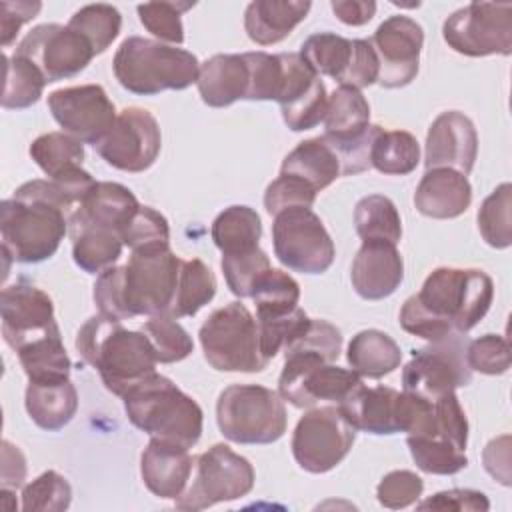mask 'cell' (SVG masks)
<instances>
[{"label":"cell","mask_w":512,"mask_h":512,"mask_svg":"<svg viewBox=\"0 0 512 512\" xmlns=\"http://www.w3.org/2000/svg\"><path fill=\"white\" fill-rule=\"evenodd\" d=\"M222 436L236 444H272L286 432L288 414L278 392L260 384H230L216 402Z\"/></svg>","instance_id":"6"},{"label":"cell","mask_w":512,"mask_h":512,"mask_svg":"<svg viewBox=\"0 0 512 512\" xmlns=\"http://www.w3.org/2000/svg\"><path fill=\"white\" fill-rule=\"evenodd\" d=\"M28 382H54L70 376V356L64 348L60 330L28 342L16 350Z\"/></svg>","instance_id":"34"},{"label":"cell","mask_w":512,"mask_h":512,"mask_svg":"<svg viewBox=\"0 0 512 512\" xmlns=\"http://www.w3.org/2000/svg\"><path fill=\"white\" fill-rule=\"evenodd\" d=\"M252 464L226 444H214L194 458L186 490L174 500L178 510H204L218 502H232L254 488Z\"/></svg>","instance_id":"9"},{"label":"cell","mask_w":512,"mask_h":512,"mask_svg":"<svg viewBox=\"0 0 512 512\" xmlns=\"http://www.w3.org/2000/svg\"><path fill=\"white\" fill-rule=\"evenodd\" d=\"M180 264L182 258L172 252L170 244L132 250L128 262L116 266L124 320L168 312Z\"/></svg>","instance_id":"7"},{"label":"cell","mask_w":512,"mask_h":512,"mask_svg":"<svg viewBox=\"0 0 512 512\" xmlns=\"http://www.w3.org/2000/svg\"><path fill=\"white\" fill-rule=\"evenodd\" d=\"M44 74L28 58L20 54H4V92L2 108L24 110L36 104L46 86Z\"/></svg>","instance_id":"38"},{"label":"cell","mask_w":512,"mask_h":512,"mask_svg":"<svg viewBox=\"0 0 512 512\" xmlns=\"http://www.w3.org/2000/svg\"><path fill=\"white\" fill-rule=\"evenodd\" d=\"M40 8H42V2H36V0L34 2H28V0L0 2V42L4 48H8L14 42L22 24L36 18Z\"/></svg>","instance_id":"59"},{"label":"cell","mask_w":512,"mask_h":512,"mask_svg":"<svg viewBox=\"0 0 512 512\" xmlns=\"http://www.w3.org/2000/svg\"><path fill=\"white\" fill-rule=\"evenodd\" d=\"M112 70L124 90L138 96H156L164 90L192 86L198 80L200 62L184 48L128 36L114 54Z\"/></svg>","instance_id":"4"},{"label":"cell","mask_w":512,"mask_h":512,"mask_svg":"<svg viewBox=\"0 0 512 512\" xmlns=\"http://www.w3.org/2000/svg\"><path fill=\"white\" fill-rule=\"evenodd\" d=\"M214 294H216L214 272L198 258L182 260L176 292L166 314H170L176 320L184 316H194L200 308H204L214 298Z\"/></svg>","instance_id":"35"},{"label":"cell","mask_w":512,"mask_h":512,"mask_svg":"<svg viewBox=\"0 0 512 512\" xmlns=\"http://www.w3.org/2000/svg\"><path fill=\"white\" fill-rule=\"evenodd\" d=\"M28 152L48 178H56L84 162L82 142L66 132H48L38 136L30 144Z\"/></svg>","instance_id":"41"},{"label":"cell","mask_w":512,"mask_h":512,"mask_svg":"<svg viewBox=\"0 0 512 512\" xmlns=\"http://www.w3.org/2000/svg\"><path fill=\"white\" fill-rule=\"evenodd\" d=\"M220 266H222V272H224L230 292L238 298H250L256 280L268 268H272L268 254L260 248H256L252 252H244V254L222 256Z\"/></svg>","instance_id":"50"},{"label":"cell","mask_w":512,"mask_h":512,"mask_svg":"<svg viewBox=\"0 0 512 512\" xmlns=\"http://www.w3.org/2000/svg\"><path fill=\"white\" fill-rule=\"evenodd\" d=\"M72 488L56 470H46L22 488V510L62 512L70 506Z\"/></svg>","instance_id":"47"},{"label":"cell","mask_w":512,"mask_h":512,"mask_svg":"<svg viewBox=\"0 0 512 512\" xmlns=\"http://www.w3.org/2000/svg\"><path fill=\"white\" fill-rule=\"evenodd\" d=\"M418 510H456V512H486L490 502L486 494L470 488H452L444 492H436L434 496L422 500Z\"/></svg>","instance_id":"58"},{"label":"cell","mask_w":512,"mask_h":512,"mask_svg":"<svg viewBox=\"0 0 512 512\" xmlns=\"http://www.w3.org/2000/svg\"><path fill=\"white\" fill-rule=\"evenodd\" d=\"M356 234L364 240H388L398 244L402 238V220L396 204L382 194H368L354 208Z\"/></svg>","instance_id":"37"},{"label":"cell","mask_w":512,"mask_h":512,"mask_svg":"<svg viewBox=\"0 0 512 512\" xmlns=\"http://www.w3.org/2000/svg\"><path fill=\"white\" fill-rule=\"evenodd\" d=\"M346 360L358 376L378 380L400 366L402 350L386 332L370 328L352 336Z\"/></svg>","instance_id":"30"},{"label":"cell","mask_w":512,"mask_h":512,"mask_svg":"<svg viewBox=\"0 0 512 512\" xmlns=\"http://www.w3.org/2000/svg\"><path fill=\"white\" fill-rule=\"evenodd\" d=\"M406 444L412 460L426 474L448 476L468 466L464 450H458L456 446L438 436H408Z\"/></svg>","instance_id":"45"},{"label":"cell","mask_w":512,"mask_h":512,"mask_svg":"<svg viewBox=\"0 0 512 512\" xmlns=\"http://www.w3.org/2000/svg\"><path fill=\"white\" fill-rule=\"evenodd\" d=\"M328 108V92L324 82L318 78L308 92L298 96L296 100L280 106L282 120L292 132H304L310 128H316L320 122H324Z\"/></svg>","instance_id":"51"},{"label":"cell","mask_w":512,"mask_h":512,"mask_svg":"<svg viewBox=\"0 0 512 512\" xmlns=\"http://www.w3.org/2000/svg\"><path fill=\"white\" fill-rule=\"evenodd\" d=\"M72 238V258L88 274H100L114 266L122 254L124 242L120 232L104 226H68Z\"/></svg>","instance_id":"33"},{"label":"cell","mask_w":512,"mask_h":512,"mask_svg":"<svg viewBox=\"0 0 512 512\" xmlns=\"http://www.w3.org/2000/svg\"><path fill=\"white\" fill-rule=\"evenodd\" d=\"M280 174L300 178L320 192L340 178V162L324 138L318 136L292 148L282 160Z\"/></svg>","instance_id":"29"},{"label":"cell","mask_w":512,"mask_h":512,"mask_svg":"<svg viewBox=\"0 0 512 512\" xmlns=\"http://www.w3.org/2000/svg\"><path fill=\"white\" fill-rule=\"evenodd\" d=\"M472 202L468 178L452 168H430L414 192V206L422 216L434 220L458 218Z\"/></svg>","instance_id":"23"},{"label":"cell","mask_w":512,"mask_h":512,"mask_svg":"<svg viewBox=\"0 0 512 512\" xmlns=\"http://www.w3.org/2000/svg\"><path fill=\"white\" fill-rule=\"evenodd\" d=\"M274 254L282 266L300 274L326 272L336 256L334 242L312 208L282 210L272 222Z\"/></svg>","instance_id":"11"},{"label":"cell","mask_w":512,"mask_h":512,"mask_svg":"<svg viewBox=\"0 0 512 512\" xmlns=\"http://www.w3.org/2000/svg\"><path fill=\"white\" fill-rule=\"evenodd\" d=\"M76 350L98 370L108 392L124 396L156 372V354L142 330H128L120 320L96 314L76 334Z\"/></svg>","instance_id":"2"},{"label":"cell","mask_w":512,"mask_h":512,"mask_svg":"<svg viewBox=\"0 0 512 512\" xmlns=\"http://www.w3.org/2000/svg\"><path fill=\"white\" fill-rule=\"evenodd\" d=\"M94 148L116 170L144 172L160 154V126L148 110L130 106L118 112L114 126Z\"/></svg>","instance_id":"16"},{"label":"cell","mask_w":512,"mask_h":512,"mask_svg":"<svg viewBox=\"0 0 512 512\" xmlns=\"http://www.w3.org/2000/svg\"><path fill=\"white\" fill-rule=\"evenodd\" d=\"M510 208H512V184L502 182L496 190L484 198L478 210V230L488 246L492 248H508L512 244V224H510Z\"/></svg>","instance_id":"43"},{"label":"cell","mask_w":512,"mask_h":512,"mask_svg":"<svg viewBox=\"0 0 512 512\" xmlns=\"http://www.w3.org/2000/svg\"><path fill=\"white\" fill-rule=\"evenodd\" d=\"M206 362L218 372H262L268 360L260 350L258 322L242 302L214 310L198 332Z\"/></svg>","instance_id":"8"},{"label":"cell","mask_w":512,"mask_h":512,"mask_svg":"<svg viewBox=\"0 0 512 512\" xmlns=\"http://www.w3.org/2000/svg\"><path fill=\"white\" fill-rule=\"evenodd\" d=\"M308 0H254L244 10V30L260 46L282 42L310 12Z\"/></svg>","instance_id":"25"},{"label":"cell","mask_w":512,"mask_h":512,"mask_svg":"<svg viewBox=\"0 0 512 512\" xmlns=\"http://www.w3.org/2000/svg\"><path fill=\"white\" fill-rule=\"evenodd\" d=\"M142 332L148 336L156 360L160 364H172L188 358L194 350L192 336L172 318L170 314H152L142 326Z\"/></svg>","instance_id":"44"},{"label":"cell","mask_w":512,"mask_h":512,"mask_svg":"<svg viewBox=\"0 0 512 512\" xmlns=\"http://www.w3.org/2000/svg\"><path fill=\"white\" fill-rule=\"evenodd\" d=\"M436 436L450 442L458 450H466L468 444V420L454 392L442 394L434 400Z\"/></svg>","instance_id":"56"},{"label":"cell","mask_w":512,"mask_h":512,"mask_svg":"<svg viewBox=\"0 0 512 512\" xmlns=\"http://www.w3.org/2000/svg\"><path fill=\"white\" fill-rule=\"evenodd\" d=\"M492 300L494 282L484 270L440 266L426 276L420 292L402 304L398 320L408 334L436 342L472 330Z\"/></svg>","instance_id":"1"},{"label":"cell","mask_w":512,"mask_h":512,"mask_svg":"<svg viewBox=\"0 0 512 512\" xmlns=\"http://www.w3.org/2000/svg\"><path fill=\"white\" fill-rule=\"evenodd\" d=\"M486 472L504 486H510V436L492 438L482 452Z\"/></svg>","instance_id":"60"},{"label":"cell","mask_w":512,"mask_h":512,"mask_svg":"<svg viewBox=\"0 0 512 512\" xmlns=\"http://www.w3.org/2000/svg\"><path fill=\"white\" fill-rule=\"evenodd\" d=\"M120 238L130 250L146 246L170 244L168 220L152 206H142L132 214V218L122 226Z\"/></svg>","instance_id":"49"},{"label":"cell","mask_w":512,"mask_h":512,"mask_svg":"<svg viewBox=\"0 0 512 512\" xmlns=\"http://www.w3.org/2000/svg\"><path fill=\"white\" fill-rule=\"evenodd\" d=\"M248 64L244 54H214L200 64L198 94L212 108H226L236 100H246Z\"/></svg>","instance_id":"24"},{"label":"cell","mask_w":512,"mask_h":512,"mask_svg":"<svg viewBox=\"0 0 512 512\" xmlns=\"http://www.w3.org/2000/svg\"><path fill=\"white\" fill-rule=\"evenodd\" d=\"M378 74H380V64H378V56L372 42L364 38H354L350 64L338 84L362 90L378 82Z\"/></svg>","instance_id":"57"},{"label":"cell","mask_w":512,"mask_h":512,"mask_svg":"<svg viewBox=\"0 0 512 512\" xmlns=\"http://www.w3.org/2000/svg\"><path fill=\"white\" fill-rule=\"evenodd\" d=\"M194 4L190 2H146L138 4L136 12L142 26L156 36L160 42H168L170 46L184 42V26L182 14L190 10Z\"/></svg>","instance_id":"48"},{"label":"cell","mask_w":512,"mask_h":512,"mask_svg":"<svg viewBox=\"0 0 512 512\" xmlns=\"http://www.w3.org/2000/svg\"><path fill=\"white\" fill-rule=\"evenodd\" d=\"M128 420L150 438L194 448L202 436L204 412L170 378L154 372L124 396Z\"/></svg>","instance_id":"3"},{"label":"cell","mask_w":512,"mask_h":512,"mask_svg":"<svg viewBox=\"0 0 512 512\" xmlns=\"http://www.w3.org/2000/svg\"><path fill=\"white\" fill-rule=\"evenodd\" d=\"M298 54L318 76L340 82L352 58V40L336 32H316L302 42Z\"/></svg>","instance_id":"39"},{"label":"cell","mask_w":512,"mask_h":512,"mask_svg":"<svg viewBox=\"0 0 512 512\" xmlns=\"http://www.w3.org/2000/svg\"><path fill=\"white\" fill-rule=\"evenodd\" d=\"M466 334H450L442 340L412 352L402 368V388L436 400L472 382V370L466 360Z\"/></svg>","instance_id":"14"},{"label":"cell","mask_w":512,"mask_h":512,"mask_svg":"<svg viewBox=\"0 0 512 512\" xmlns=\"http://www.w3.org/2000/svg\"><path fill=\"white\" fill-rule=\"evenodd\" d=\"M424 490L422 478L412 470H392L376 486V498L384 508L400 510L414 504Z\"/></svg>","instance_id":"55"},{"label":"cell","mask_w":512,"mask_h":512,"mask_svg":"<svg viewBox=\"0 0 512 512\" xmlns=\"http://www.w3.org/2000/svg\"><path fill=\"white\" fill-rule=\"evenodd\" d=\"M48 110L62 132L82 144H100L116 122V106L100 84L60 88L48 94Z\"/></svg>","instance_id":"17"},{"label":"cell","mask_w":512,"mask_h":512,"mask_svg":"<svg viewBox=\"0 0 512 512\" xmlns=\"http://www.w3.org/2000/svg\"><path fill=\"white\" fill-rule=\"evenodd\" d=\"M360 384L362 376L354 370L326 362L316 354L292 352L284 356L278 394L294 408L308 410L320 404L338 406Z\"/></svg>","instance_id":"10"},{"label":"cell","mask_w":512,"mask_h":512,"mask_svg":"<svg viewBox=\"0 0 512 512\" xmlns=\"http://www.w3.org/2000/svg\"><path fill=\"white\" fill-rule=\"evenodd\" d=\"M350 280L364 300H382L394 294L404 280V262L396 244L364 240L352 260Z\"/></svg>","instance_id":"21"},{"label":"cell","mask_w":512,"mask_h":512,"mask_svg":"<svg viewBox=\"0 0 512 512\" xmlns=\"http://www.w3.org/2000/svg\"><path fill=\"white\" fill-rule=\"evenodd\" d=\"M138 208V198L124 184L96 182L84 202L70 214L68 226L92 224L120 232Z\"/></svg>","instance_id":"26"},{"label":"cell","mask_w":512,"mask_h":512,"mask_svg":"<svg viewBox=\"0 0 512 512\" xmlns=\"http://www.w3.org/2000/svg\"><path fill=\"white\" fill-rule=\"evenodd\" d=\"M396 398L398 390L390 386H364L360 384L336 408L356 428L368 434H396Z\"/></svg>","instance_id":"27"},{"label":"cell","mask_w":512,"mask_h":512,"mask_svg":"<svg viewBox=\"0 0 512 512\" xmlns=\"http://www.w3.org/2000/svg\"><path fill=\"white\" fill-rule=\"evenodd\" d=\"M478 156V134L472 120L458 112L446 110L434 118L424 144V166L452 168L468 176Z\"/></svg>","instance_id":"20"},{"label":"cell","mask_w":512,"mask_h":512,"mask_svg":"<svg viewBox=\"0 0 512 512\" xmlns=\"http://www.w3.org/2000/svg\"><path fill=\"white\" fill-rule=\"evenodd\" d=\"M356 428L334 404L308 408L292 434V456L310 474H324L336 468L350 452Z\"/></svg>","instance_id":"12"},{"label":"cell","mask_w":512,"mask_h":512,"mask_svg":"<svg viewBox=\"0 0 512 512\" xmlns=\"http://www.w3.org/2000/svg\"><path fill=\"white\" fill-rule=\"evenodd\" d=\"M466 360L472 372L496 376L510 368V346L500 334H484L470 340L466 346Z\"/></svg>","instance_id":"53"},{"label":"cell","mask_w":512,"mask_h":512,"mask_svg":"<svg viewBox=\"0 0 512 512\" xmlns=\"http://www.w3.org/2000/svg\"><path fill=\"white\" fill-rule=\"evenodd\" d=\"M2 488L18 490L26 480V458L10 440L2 442Z\"/></svg>","instance_id":"61"},{"label":"cell","mask_w":512,"mask_h":512,"mask_svg":"<svg viewBox=\"0 0 512 512\" xmlns=\"http://www.w3.org/2000/svg\"><path fill=\"white\" fill-rule=\"evenodd\" d=\"M420 164V144L406 130H380L372 144L370 166L388 176H406Z\"/></svg>","instance_id":"36"},{"label":"cell","mask_w":512,"mask_h":512,"mask_svg":"<svg viewBox=\"0 0 512 512\" xmlns=\"http://www.w3.org/2000/svg\"><path fill=\"white\" fill-rule=\"evenodd\" d=\"M44 74L46 82H58L80 74L96 56L90 42L68 24H38L16 46Z\"/></svg>","instance_id":"15"},{"label":"cell","mask_w":512,"mask_h":512,"mask_svg":"<svg viewBox=\"0 0 512 512\" xmlns=\"http://www.w3.org/2000/svg\"><path fill=\"white\" fill-rule=\"evenodd\" d=\"M24 406L38 428L56 432L74 418L78 410V392L70 378L54 382H28Z\"/></svg>","instance_id":"28"},{"label":"cell","mask_w":512,"mask_h":512,"mask_svg":"<svg viewBox=\"0 0 512 512\" xmlns=\"http://www.w3.org/2000/svg\"><path fill=\"white\" fill-rule=\"evenodd\" d=\"M68 218L52 202L14 192L0 204L2 254L22 264L48 260L68 232Z\"/></svg>","instance_id":"5"},{"label":"cell","mask_w":512,"mask_h":512,"mask_svg":"<svg viewBox=\"0 0 512 512\" xmlns=\"http://www.w3.org/2000/svg\"><path fill=\"white\" fill-rule=\"evenodd\" d=\"M332 12L348 26L368 24L376 14V2L372 0H332Z\"/></svg>","instance_id":"62"},{"label":"cell","mask_w":512,"mask_h":512,"mask_svg":"<svg viewBox=\"0 0 512 512\" xmlns=\"http://www.w3.org/2000/svg\"><path fill=\"white\" fill-rule=\"evenodd\" d=\"M0 316L4 342L14 352L32 340L60 330L54 318L52 298L24 280L2 288Z\"/></svg>","instance_id":"19"},{"label":"cell","mask_w":512,"mask_h":512,"mask_svg":"<svg viewBox=\"0 0 512 512\" xmlns=\"http://www.w3.org/2000/svg\"><path fill=\"white\" fill-rule=\"evenodd\" d=\"M194 458L188 448L150 438L140 456V474L146 488L164 500H176L188 486Z\"/></svg>","instance_id":"22"},{"label":"cell","mask_w":512,"mask_h":512,"mask_svg":"<svg viewBox=\"0 0 512 512\" xmlns=\"http://www.w3.org/2000/svg\"><path fill=\"white\" fill-rule=\"evenodd\" d=\"M68 26L90 42L94 54H102L120 34L122 16L112 4H86L70 16Z\"/></svg>","instance_id":"42"},{"label":"cell","mask_w":512,"mask_h":512,"mask_svg":"<svg viewBox=\"0 0 512 512\" xmlns=\"http://www.w3.org/2000/svg\"><path fill=\"white\" fill-rule=\"evenodd\" d=\"M210 234L222 256L244 254L260 248L262 222L254 208L234 204L214 218Z\"/></svg>","instance_id":"32"},{"label":"cell","mask_w":512,"mask_h":512,"mask_svg":"<svg viewBox=\"0 0 512 512\" xmlns=\"http://www.w3.org/2000/svg\"><path fill=\"white\" fill-rule=\"evenodd\" d=\"M340 350H342V332L328 320L310 318L304 332L282 354L286 356L292 352H308V354L320 356L326 362H334L340 356Z\"/></svg>","instance_id":"52"},{"label":"cell","mask_w":512,"mask_h":512,"mask_svg":"<svg viewBox=\"0 0 512 512\" xmlns=\"http://www.w3.org/2000/svg\"><path fill=\"white\" fill-rule=\"evenodd\" d=\"M444 42L464 56H508L512 52V4L470 2L442 26Z\"/></svg>","instance_id":"13"},{"label":"cell","mask_w":512,"mask_h":512,"mask_svg":"<svg viewBox=\"0 0 512 512\" xmlns=\"http://www.w3.org/2000/svg\"><path fill=\"white\" fill-rule=\"evenodd\" d=\"M250 298L256 304V318L280 316L298 308L300 286L288 272L268 268L256 280Z\"/></svg>","instance_id":"40"},{"label":"cell","mask_w":512,"mask_h":512,"mask_svg":"<svg viewBox=\"0 0 512 512\" xmlns=\"http://www.w3.org/2000/svg\"><path fill=\"white\" fill-rule=\"evenodd\" d=\"M322 124V136L332 142H344L364 134L370 126V104L362 90L352 86H338L328 96V108Z\"/></svg>","instance_id":"31"},{"label":"cell","mask_w":512,"mask_h":512,"mask_svg":"<svg viewBox=\"0 0 512 512\" xmlns=\"http://www.w3.org/2000/svg\"><path fill=\"white\" fill-rule=\"evenodd\" d=\"M370 42L380 64V86L402 88L416 78L424 44V30L416 20L404 14L390 16L376 28Z\"/></svg>","instance_id":"18"},{"label":"cell","mask_w":512,"mask_h":512,"mask_svg":"<svg viewBox=\"0 0 512 512\" xmlns=\"http://www.w3.org/2000/svg\"><path fill=\"white\" fill-rule=\"evenodd\" d=\"M248 64V92L246 100H276L284 86V62L282 54L268 52H244Z\"/></svg>","instance_id":"46"},{"label":"cell","mask_w":512,"mask_h":512,"mask_svg":"<svg viewBox=\"0 0 512 512\" xmlns=\"http://www.w3.org/2000/svg\"><path fill=\"white\" fill-rule=\"evenodd\" d=\"M316 194L318 192L310 184H306L304 180L280 174L274 182H270L266 186L264 208L270 216H276L278 212L288 210V208H296V206L312 208V204L316 200Z\"/></svg>","instance_id":"54"}]
</instances>
